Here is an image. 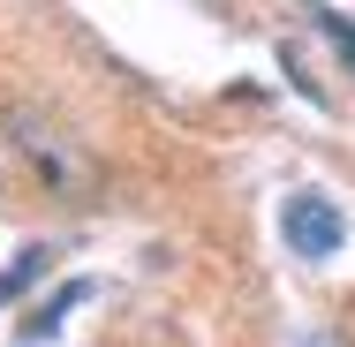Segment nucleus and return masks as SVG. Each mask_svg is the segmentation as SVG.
<instances>
[{
	"instance_id": "obj_1",
	"label": "nucleus",
	"mask_w": 355,
	"mask_h": 347,
	"mask_svg": "<svg viewBox=\"0 0 355 347\" xmlns=\"http://www.w3.org/2000/svg\"><path fill=\"white\" fill-rule=\"evenodd\" d=\"M0 136H8V151L31 166V181H38L46 197H61V204H91V197H98V159H91L53 114L8 106V114H0Z\"/></svg>"
},
{
	"instance_id": "obj_4",
	"label": "nucleus",
	"mask_w": 355,
	"mask_h": 347,
	"mask_svg": "<svg viewBox=\"0 0 355 347\" xmlns=\"http://www.w3.org/2000/svg\"><path fill=\"white\" fill-rule=\"evenodd\" d=\"M318 30H325V38L348 53V69H355V23H348V15H318Z\"/></svg>"
},
{
	"instance_id": "obj_2",
	"label": "nucleus",
	"mask_w": 355,
	"mask_h": 347,
	"mask_svg": "<svg viewBox=\"0 0 355 347\" xmlns=\"http://www.w3.org/2000/svg\"><path fill=\"white\" fill-rule=\"evenodd\" d=\"M280 234H287V249H295V257H333L348 226H340L333 197H310V189H302V197H287V211H280Z\"/></svg>"
},
{
	"instance_id": "obj_3",
	"label": "nucleus",
	"mask_w": 355,
	"mask_h": 347,
	"mask_svg": "<svg viewBox=\"0 0 355 347\" xmlns=\"http://www.w3.org/2000/svg\"><path fill=\"white\" fill-rule=\"evenodd\" d=\"M38 272H46V249H23V257L0 272V302H15V294H23V287H31Z\"/></svg>"
}]
</instances>
